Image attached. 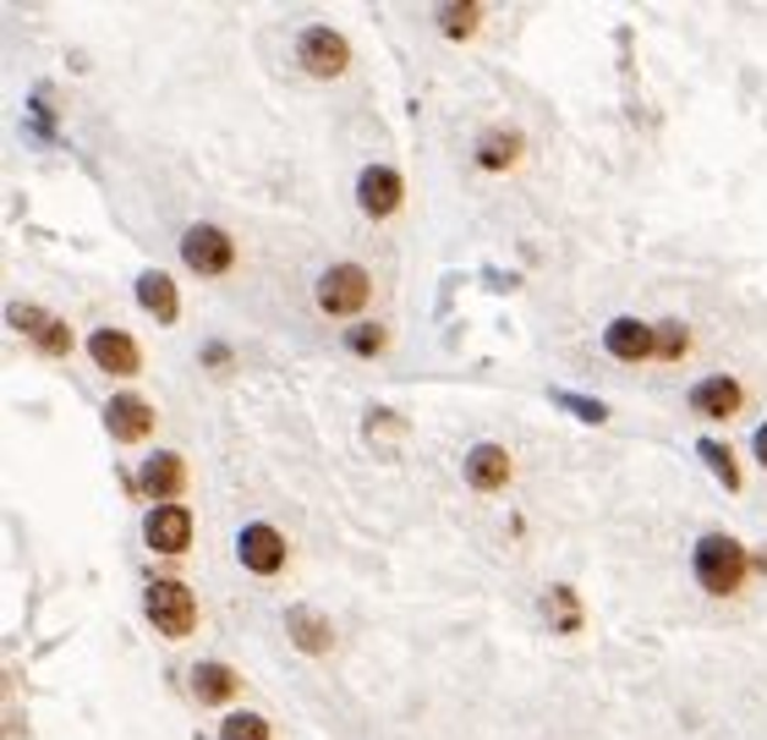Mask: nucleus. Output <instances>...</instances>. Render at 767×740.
I'll list each match as a JSON object with an SVG mask.
<instances>
[{"instance_id":"nucleus-1","label":"nucleus","mask_w":767,"mask_h":740,"mask_svg":"<svg viewBox=\"0 0 767 740\" xmlns=\"http://www.w3.org/2000/svg\"><path fill=\"white\" fill-rule=\"evenodd\" d=\"M696 582L713 592V598H729V592L746 582V549L724 532H707L696 543Z\"/></svg>"},{"instance_id":"nucleus-2","label":"nucleus","mask_w":767,"mask_h":740,"mask_svg":"<svg viewBox=\"0 0 767 740\" xmlns=\"http://www.w3.org/2000/svg\"><path fill=\"white\" fill-rule=\"evenodd\" d=\"M143 609H149V620L164 636H192V625H198V598L181 582H153L143 592Z\"/></svg>"},{"instance_id":"nucleus-3","label":"nucleus","mask_w":767,"mask_h":740,"mask_svg":"<svg viewBox=\"0 0 767 740\" xmlns=\"http://www.w3.org/2000/svg\"><path fill=\"white\" fill-rule=\"evenodd\" d=\"M362 302H367V269L334 264V269L318 275V307H323V313L345 318V313H362Z\"/></svg>"},{"instance_id":"nucleus-4","label":"nucleus","mask_w":767,"mask_h":740,"mask_svg":"<svg viewBox=\"0 0 767 740\" xmlns=\"http://www.w3.org/2000/svg\"><path fill=\"white\" fill-rule=\"evenodd\" d=\"M181 258H187V269H198V275H225L231 258H236V247H231V236H225L220 225H187Z\"/></svg>"},{"instance_id":"nucleus-5","label":"nucleus","mask_w":767,"mask_h":740,"mask_svg":"<svg viewBox=\"0 0 767 740\" xmlns=\"http://www.w3.org/2000/svg\"><path fill=\"white\" fill-rule=\"evenodd\" d=\"M297 50H302V66L312 77H340L345 61H351V50H345V39H340L334 28H307Z\"/></svg>"},{"instance_id":"nucleus-6","label":"nucleus","mask_w":767,"mask_h":740,"mask_svg":"<svg viewBox=\"0 0 767 740\" xmlns=\"http://www.w3.org/2000/svg\"><path fill=\"white\" fill-rule=\"evenodd\" d=\"M236 549H242V565H247V571H258V577H275V571L286 565V538H280L269 521H253V527L242 532V543H236Z\"/></svg>"},{"instance_id":"nucleus-7","label":"nucleus","mask_w":767,"mask_h":740,"mask_svg":"<svg viewBox=\"0 0 767 740\" xmlns=\"http://www.w3.org/2000/svg\"><path fill=\"white\" fill-rule=\"evenodd\" d=\"M356 203H362V214H373V220L395 214V209H401V176H395L390 165H367L362 181H356Z\"/></svg>"},{"instance_id":"nucleus-8","label":"nucleus","mask_w":767,"mask_h":740,"mask_svg":"<svg viewBox=\"0 0 767 740\" xmlns=\"http://www.w3.org/2000/svg\"><path fill=\"white\" fill-rule=\"evenodd\" d=\"M143 538H149V549H159V554H181L192 543V516L181 505H159L149 521H143Z\"/></svg>"},{"instance_id":"nucleus-9","label":"nucleus","mask_w":767,"mask_h":740,"mask_svg":"<svg viewBox=\"0 0 767 740\" xmlns=\"http://www.w3.org/2000/svg\"><path fill=\"white\" fill-rule=\"evenodd\" d=\"M11 324L28 329V335L39 340L44 357H66V351H72V329H66L61 318H50L44 307H11Z\"/></svg>"},{"instance_id":"nucleus-10","label":"nucleus","mask_w":767,"mask_h":740,"mask_svg":"<svg viewBox=\"0 0 767 740\" xmlns=\"http://www.w3.org/2000/svg\"><path fill=\"white\" fill-rule=\"evenodd\" d=\"M604 346H609V357H619V362H641V357H658V329H647L636 318H614L609 329H604Z\"/></svg>"},{"instance_id":"nucleus-11","label":"nucleus","mask_w":767,"mask_h":740,"mask_svg":"<svg viewBox=\"0 0 767 740\" xmlns=\"http://www.w3.org/2000/svg\"><path fill=\"white\" fill-rule=\"evenodd\" d=\"M466 483H471L477 494L504 488V483H510V450H504V444H477V450L466 455Z\"/></svg>"},{"instance_id":"nucleus-12","label":"nucleus","mask_w":767,"mask_h":740,"mask_svg":"<svg viewBox=\"0 0 767 740\" xmlns=\"http://www.w3.org/2000/svg\"><path fill=\"white\" fill-rule=\"evenodd\" d=\"M105 423H110V434H116L121 444H138V440H149L153 406L143 401V395H116L110 412H105Z\"/></svg>"},{"instance_id":"nucleus-13","label":"nucleus","mask_w":767,"mask_h":740,"mask_svg":"<svg viewBox=\"0 0 767 740\" xmlns=\"http://www.w3.org/2000/svg\"><path fill=\"white\" fill-rule=\"evenodd\" d=\"M138 488H143L149 499H175V494L187 488V466H181V455H170V450L149 455L143 472H138Z\"/></svg>"},{"instance_id":"nucleus-14","label":"nucleus","mask_w":767,"mask_h":740,"mask_svg":"<svg viewBox=\"0 0 767 740\" xmlns=\"http://www.w3.org/2000/svg\"><path fill=\"white\" fill-rule=\"evenodd\" d=\"M88 351H94V362H99L105 373H138V368H143L138 340H132V335H121V329H99V335L88 340Z\"/></svg>"},{"instance_id":"nucleus-15","label":"nucleus","mask_w":767,"mask_h":740,"mask_svg":"<svg viewBox=\"0 0 767 740\" xmlns=\"http://www.w3.org/2000/svg\"><path fill=\"white\" fill-rule=\"evenodd\" d=\"M691 406L702 412V417H735L741 412V384L735 379H702L696 390H691Z\"/></svg>"},{"instance_id":"nucleus-16","label":"nucleus","mask_w":767,"mask_h":740,"mask_svg":"<svg viewBox=\"0 0 767 740\" xmlns=\"http://www.w3.org/2000/svg\"><path fill=\"white\" fill-rule=\"evenodd\" d=\"M138 302L149 307L159 324H175L181 318V296H175V286L159 275V269H149V275H138Z\"/></svg>"},{"instance_id":"nucleus-17","label":"nucleus","mask_w":767,"mask_h":740,"mask_svg":"<svg viewBox=\"0 0 767 740\" xmlns=\"http://www.w3.org/2000/svg\"><path fill=\"white\" fill-rule=\"evenodd\" d=\"M192 686H198V697H203L209 708H214V702H231V697H236V675H231L225 664H198Z\"/></svg>"},{"instance_id":"nucleus-18","label":"nucleus","mask_w":767,"mask_h":740,"mask_svg":"<svg viewBox=\"0 0 767 740\" xmlns=\"http://www.w3.org/2000/svg\"><path fill=\"white\" fill-rule=\"evenodd\" d=\"M291 636H297V647L302 653H323L334 636H329V625L312 614V609H291Z\"/></svg>"},{"instance_id":"nucleus-19","label":"nucleus","mask_w":767,"mask_h":740,"mask_svg":"<svg viewBox=\"0 0 767 740\" xmlns=\"http://www.w3.org/2000/svg\"><path fill=\"white\" fill-rule=\"evenodd\" d=\"M543 614H548L560 631H576V625H582V603H576V592H571V588H548V592H543Z\"/></svg>"},{"instance_id":"nucleus-20","label":"nucleus","mask_w":767,"mask_h":740,"mask_svg":"<svg viewBox=\"0 0 767 740\" xmlns=\"http://www.w3.org/2000/svg\"><path fill=\"white\" fill-rule=\"evenodd\" d=\"M702 461L713 466V477H718L724 488H741V466H735V455H729V444L702 440Z\"/></svg>"},{"instance_id":"nucleus-21","label":"nucleus","mask_w":767,"mask_h":740,"mask_svg":"<svg viewBox=\"0 0 767 740\" xmlns=\"http://www.w3.org/2000/svg\"><path fill=\"white\" fill-rule=\"evenodd\" d=\"M220 740H269V725H264L258 713H231V719L220 725Z\"/></svg>"},{"instance_id":"nucleus-22","label":"nucleus","mask_w":767,"mask_h":740,"mask_svg":"<svg viewBox=\"0 0 767 740\" xmlns=\"http://www.w3.org/2000/svg\"><path fill=\"white\" fill-rule=\"evenodd\" d=\"M685 346H691V335H685V324H680V318L658 324V362H674V357H685Z\"/></svg>"},{"instance_id":"nucleus-23","label":"nucleus","mask_w":767,"mask_h":740,"mask_svg":"<svg viewBox=\"0 0 767 740\" xmlns=\"http://www.w3.org/2000/svg\"><path fill=\"white\" fill-rule=\"evenodd\" d=\"M515 154H521V144H515V133H493L488 144L477 148V159H482L488 170H499V165H510Z\"/></svg>"},{"instance_id":"nucleus-24","label":"nucleus","mask_w":767,"mask_h":740,"mask_svg":"<svg viewBox=\"0 0 767 740\" xmlns=\"http://www.w3.org/2000/svg\"><path fill=\"white\" fill-rule=\"evenodd\" d=\"M439 28H445L450 39H466V33L477 28V6H445V11H439Z\"/></svg>"},{"instance_id":"nucleus-25","label":"nucleus","mask_w":767,"mask_h":740,"mask_svg":"<svg viewBox=\"0 0 767 740\" xmlns=\"http://www.w3.org/2000/svg\"><path fill=\"white\" fill-rule=\"evenodd\" d=\"M384 340H390V335H384L379 324H356V329H351V351H362V357H379Z\"/></svg>"},{"instance_id":"nucleus-26","label":"nucleus","mask_w":767,"mask_h":740,"mask_svg":"<svg viewBox=\"0 0 767 740\" xmlns=\"http://www.w3.org/2000/svg\"><path fill=\"white\" fill-rule=\"evenodd\" d=\"M554 401H560V406H571V412H576V417H587V423H604V417H609L598 401H582V395H565V390H560Z\"/></svg>"},{"instance_id":"nucleus-27","label":"nucleus","mask_w":767,"mask_h":740,"mask_svg":"<svg viewBox=\"0 0 767 740\" xmlns=\"http://www.w3.org/2000/svg\"><path fill=\"white\" fill-rule=\"evenodd\" d=\"M752 444H757V461H763V466H767V423H763V429H757V440H752Z\"/></svg>"}]
</instances>
